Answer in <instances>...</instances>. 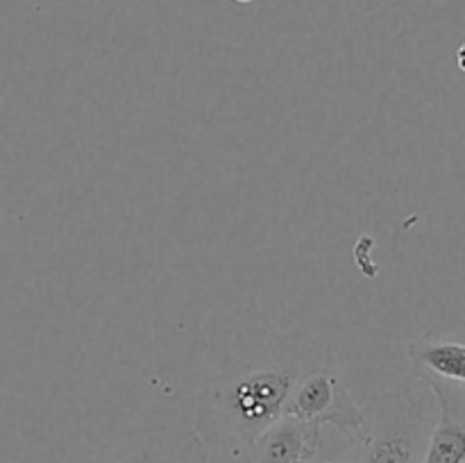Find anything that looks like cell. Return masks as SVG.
<instances>
[{
  "mask_svg": "<svg viewBox=\"0 0 465 463\" xmlns=\"http://www.w3.org/2000/svg\"><path fill=\"white\" fill-rule=\"evenodd\" d=\"M327 361L330 350L302 331H263L232 350L198 393L191 413L209 463H243L257 436L286 413L295 384Z\"/></svg>",
  "mask_w": 465,
  "mask_h": 463,
  "instance_id": "obj_1",
  "label": "cell"
},
{
  "mask_svg": "<svg viewBox=\"0 0 465 463\" xmlns=\"http://www.w3.org/2000/svg\"><path fill=\"white\" fill-rule=\"evenodd\" d=\"M439 402L422 377H407L368 399L354 463H422Z\"/></svg>",
  "mask_w": 465,
  "mask_h": 463,
  "instance_id": "obj_2",
  "label": "cell"
},
{
  "mask_svg": "<svg viewBox=\"0 0 465 463\" xmlns=\"http://www.w3.org/2000/svg\"><path fill=\"white\" fill-rule=\"evenodd\" d=\"M86 463H209L191 416L157 411L100 445Z\"/></svg>",
  "mask_w": 465,
  "mask_h": 463,
  "instance_id": "obj_3",
  "label": "cell"
},
{
  "mask_svg": "<svg viewBox=\"0 0 465 463\" xmlns=\"http://www.w3.org/2000/svg\"><path fill=\"white\" fill-rule=\"evenodd\" d=\"M284 416H295L334 429L352 448H357L363 438V407L354 402L334 359L309 370L295 384Z\"/></svg>",
  "mask_w": 465,
  "mask_h": 463,
  "instance_id": "obj_4",
  "label": "cell"
},
{
  "mask_svg": "<svg viewBox=\"0 0 465 463\" xmlns=\"http://www.w3.org/2000/svg\"><path fill=\"white\" fill-rule=\"evenodd\" d=\"M327 427L282 416L257 436L243 463H298L302 458L327 457Z\"/></svg>",
  "mask_w": 465,
  "mask_h": 463,
  "instance_id": "obj_5",
  "label": "cell"
},
{
  "mask_svg": "<svg viewBox=\"0 0 465 463\" xmlns=\"http://www.w3.org/2000/svg\"><path fill=\"white\" fill-rule=\"evenodd\" d=\"M425 379V377H422ZM439 402L434 429L422 463H463L465 461V384L425 379Z\"/></svg>",
  "mask_w": 465,
  "mask_h": 463,
  "instance_id": "obj_6",
  "label": "cell"
},
{
  "mask_svg": "<svg viewBox=\"0 0 465 463\" xmlns=\"http://www.w3.org/2000/svg\"><path fill=\"white\" fill-rule=\"evenodd\" d=\"M409 359L416 377L465 384V343L440 336H422L409 343Z\"/></svg>",
  "mask_w": 465,
  "mask_h": 463,
  "instance_id": "obj_7",
  "label": "cell"
},
{
  "mask_svg": "<svg viewBox=\"0 0 465 463\" xmlns=\"http://www.w3.org/2000/svg\"><path fill=\"white\" fill-rule=\"evenodd\" d=\"M298 463H354V458H302V461Z\"/></svg>",
  "mask_w": 465,
  "mask_h": 463,
  "instance_id": "obj_8",
  "label": "cell"
},
{
  "mask_svg": "<svg viewBox=\"0 0 465 463\" xmlns=\"http://www.w3.org/2000/svg\"><path fill=\"white\" fill-rule=\"evenodd\" d=\"M457 62H459V66H461V71H465V45H461V48H459Z\"/></svg>",
  "mask_w": 465,
  "mask_h": 463,
  "instance_id": "obj_9",
  "label": "cell"
},
{
  "mask_svg": "<svg viewBox=\"0 0 465 463\" xmlns=\"http://www.w3.org/2000/svg\"><path fill=\"white\" fill-rule=\"evenodd\" d=\"M236 3H243L245 5V3H252V0H236Z\"/></svg>",
  "mask_w": 465,
  "mask_h": 463,
  "instance_id": "obj_10",
  "label": "cell"
},
{
  "mask_svg": "<svg viewBox=\"0 0 465 463\" xmlns=\"http://www.w3.org/2000/svg\"><path fill=\"white\" fill-rule=\"evenodd\" d=\"M463 463H465V461H463Z\"/></svg>",
  "mask_w": 465,
  "mask_h": 463,
  "instance_id": "obj_11",
  "label": "cell"
}]
</instances>
